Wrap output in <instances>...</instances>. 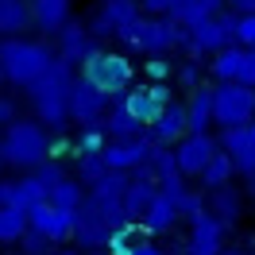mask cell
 Listing matches in <instances>:
<instances>
[{"label": "cell", "mask_w": 255, "mask_h": 255, "mask_svg": "<svg viewBox=\"0 0 255 255\" xmlns=\"http://www.w3.org/2000/svg\"><path fill=\"white\" fill-rule=\"evenodd\" d=\"M186 116H190V131H209V124H213V85L190 89Z\"/></svg>", "instance_id": "obj_27"}, {"label": "cell", "mask_w": 255, "mask_h": 255, "mask_svg": "<svg viewBox=\"0 0 255 255\" xmlns=\"http://www.w3.org/2000/svg\"><path fill=\"white\" fill-rule=\"evenodd\" d=\"M31 23V0H0V35L16 39V31H27Z\"/></svg>", "instance_id": "obj_26"}, {"label": "cell", "mask_w": 255, "mask_h": 255, "mask_svg": "<svg viewBox=\"0 0 255 255\" xmlns=\"http://www.w3.org/2000/svg\"><path fill=\"white\" fill-rule=\"evenodd\" d=\"M248 193L255 197V174H248Z\"/></svg>", "instance_id": "obj_47"}, {"label": "cell", "mask_w": 255, "mask_h": 255, "mask_svg": "<svg viewBox=\"0 0 255 255\" xmlns=\"http://www.w3.org/2000/svg\"><path fill=\"white\" fill-rule=\"evenodd\" d=\"M105 147H109L105 143V128H85L78 135V143H74V151H78V155H101Z\"/></svg>", "instance_id": "obj_35"}, {"label": "cell", "mask_w": 255, "mask_h": 255, "mask_svg": "<svg viewBox=\"0 0 255 255\" xmlns=\"http://www.w3.org/2000/svg\"><path fill=\"white\" fill-rule=\"evenodd\" d=\"M128 182H131V174H124V170H109V174L101 178L97 186H89V193H97L101 201H116V205H124Z\"/></svg>", "instance_id": "obj_32"}, {"label": "cell", "mask_w": 255, "mask_h": 255, "mask_svg": "<svg viewBox=\"0 0 255 255\" xmlns=\"http://www.w3.org/2000/svg\"><path fill=\"white\" fill-rule=\"evenodd\" d=\"M232 178H236V162H232V155L221 147V151L209 159V166L201 170V186H205V190H217V186H228Z\"/></svg>", "instance_id": "obj_29"}, {"label": "cell", "mask_w": 255, "mask_h": 255, "mask_svg": "<svg viewBox=\"0 0 255 255\" xmlns=\"http://www.w3.org/2000/svg\"><path fill=\"white\" fill-rule=\"evenodd\" d=\"M135 255H166V252H162V248H155V244H147V240H143V244L135 248Z\"/></svg>", "instance_id": "obj_46"}, {"label": "cell", "mask_w": 255, "mask_h": 255, "mask_svg": "<svg viewBox=\"0 0 255 255\" xmlns=\"http://www.w3.org/2000/svg\"><path fill=\"white\" fill-rule=\"evenodd\" d=\"M101 128H105L109 139H143V135H147V128L124 109V101L109 105V116H105V124H101Z\"/></svg>", "instance_id": "obj_23"}, {"label": "cell", "mask_w": 255, "mask_h": 255, "mask_svg": "<svg viewBox=\"0 0 255 255\" xmlns=\"http://www.w3.org/2000/svg\"><path fill=\"white\" fill-rule=\"evenodd\" d=\"M74 81H78L74 78V66L66 62V58H54L47 74L35 81V85H27L31 109L43 124L62 128L66 120H70V89H74Z\"/></svg>", "instance_id": "obj_1"}, {"label": "cell", "mask_w": 255, "mask_h": 255, "mask_svg": "<svg viewBox=\"0 0 255 255\" xmlns=\"http://www.w3.org/2000/svg\"><path fill=\"white\" fill-rule=\"evenodd\" d=\"M205 209L224 224V228H232L240 224V209H244V193L228 182V186H217V190H205Z\"/></svg>", "instance_id": "obj_20"}, {"label": "cell", "mask_w": 255, "mask_h": 255, "mask_svg": "<svg viewBox=\"0 0 255 255\" xmlns=\"http://www.w3.org/2000/svg\"><path fill=\"white\" fill-rule=\"evenodd\" d=\"M105 174H109V166H105L101 155H78V182L81 186H97Z\"/></svg>", "instance_id": "obj_34"}, {"label": "cell", "mask_w": 255, "mask_h": 255, "mask_svg": "<svg viewBox=\"0 0 255 255\" xmlns=\"http://www.w3.org/2000/svg\"><path fill=\"white\" fill-rule=\"evenodd\" d=\"M159 190L178 205V201H182V193L190 190V186H186V174H170V178H162V182H159Z\"/></svg>", "instance_id": "obj_40"}, {"label": "cell", "mask_w": 255, "mask_h": 255, "mask_svg": "<svg viewBox=\"0 0 255 255\" xmlns=\"http://www.w3.org/2000/svg\"><path fill=\"white\" fill-rule=\"evenodd\" d=\"M147 135H151L155 143H162V147H178L186 135H190V116H186V105L170 101V105L162 109V116L147 128Z\"/></svg>", "instance_id": "obj_18"}, {"label": "cell", "mask_w": 255, "mask_h": 255, "mask_svg": "<svg viewBox=\"0 0 255 255\" xmlns=\"http://www.w3.org/2000/svg\"><path fill=\"white\" fill-rule=\"evenodd\" d=\"M120 224H128L124 205L101 201L97 193H85V201H81L78 213H74V240H78L81 248H105L109 236Z\"/></svg>", "instance_id": "obj_3"}, {"label": "cell", "mask_w": 255, "mask_h": 255, "mask_svg": "<svg viewBox=\"0 0 255 255\" xmlns=\"http://www.w3.org/2000/svg\"><path fill=\"white\" fill-rule=\"evenodd\" d=\"M27 228H31V221H27V213H23V209L0 205V244H19Z\"/></svg>", "instance_id": "obj_30"}, {"label": "cell", "mask_w": 255, "mask_h": 255, "mask_svg": "<svg viewBox=\"0 0 255 255\" xmlns=\"http://www.w3.org/2000/svg\"><path fill=\"white\" fill-rule=\"evenodd\" d=\"M224 228L213 213H201L190 221V240H186V255H221L224 252Z\"/></svg>", "instance_id": "obj_15"}, {"label": "cell", "mask_w": 255, "mask_h": 255, "mask_svg": "<svg viewBox=\"0 0 255 255\" xmlns=\"http://www.w3.org/2000/svg\"><path fill=\"white\" fill-rule=\"evenodd\" d=\"M116 39L124 47L143 50V54L155 58V54H166V50H174V47H190V27L174 23L170 16H139V19H131V23H124L116 31Z\"/></svg>", "instance_id": "obj_2"}, {"label": "cell", "mask_w": 255, "mask_h": 255, "mask_svg": "<svg viewBox=\"0 0 255 255\" xmlns=\"http://www.w3.org/2000/svg\"><path fill=\"white\" fill-rule=\"evenodd\" d=\"M0 159L19 170H39L50 159V139L35 120H16L8 124L4 139H0Z\"/></svg>", "instance_id": "obj_5"}, {"label": "cell", "mask_w": 255, "mask_h": 255, "mask_svg": "<svg viewBox=\"0 0 255 255\" xmlns=\"http://www.w3.org/2000/svg\"><path fill=\"white\" fill-rule=\"evenodd\" d=\"M228 8V0H170V19L182 27H197L201 19Z\"/></svg>", "instance_id": "obj_21"}, {"label": "cell", "mask_w": 255, "mask_h": 255, "mask_svg": "<svg viewBox=\"0 0 255 255\" xmlns=\"http://www.w3.org/2000/svg\"><path fill=\"white\" fill-rule=\"evenodd\" d=\"M35 178H39V182H43V190L50 193L54 186H58V182H66L70 174L62 170V162H58V159H47L43 166H39V170H35Z\"/></svg>", "instance_id": "obj_36"}, {"label": "cell", "mask_w": 255, "mask_h": 255, "mask_svg": "<svg viewBox=\"0 0 255 255\" xmlns=\"http://www.w3.org/2000/svg\"><path fill=\"white\" fill-rule=\"evenodd\" d=\"M97 54V35L89 31V23L70 19L62 31H58V58H66L70 66H81L85 58Z\"/></svg>", "instance_id": "obj_17"}, {"label": "cell", "mask_w": 255, "mask_h": 255, "mask_svg": "<svg viewBox=\"0 0 255 255\" xmlns=\"http://www.w3.org/2000/svg\"><path fill=\"white\" fill-rule=\"evenodd\" d=\"M105 116H109V97L97 85H89L85 78H78L70 89V120L81 128H101Z\"/></svg>", "instance_id": "obj_10"}, {"label": "cell", "mask_w": 255, "mask_h": 255, "mask_svg": "<svg viewBox=\"0 0 255 255\" xmlns=\"http://www.w3.org/2000/svg\"><path fill=\"white\" fill-rule=\"evenodd\" d=\"M178 85H186V89H197L201 85V62H182L178 66Z\"/></svg>", "instance_id": "obj_39"}, {"label": "cell", "mask_w": 255, "mask_h": 255, "mask_svg": "<svg viewBox=\"0 0 255 255\" xmlns=\"http://www.w3.org/2000/svg\"><path fill=\"white\" fill-rule=\"evenodd\" d=\"M58 255H78V252H70V248H62V252H58Z\"/></svg>", "instance_id": "obj_49"}, {"label": "cell", "mask_w": 255, "mask_h": 255, "mask_svg": "<svg viewBox=\"0 0 255 255\" xmlns=\"http://www.w3.org/2000/svg\"><path fill=\"white\" fill-rule=\"evenodd\" d=\"M19 244H23V255H50V248H54V244H50L43 232H35V228H27Z\"/></svg>", "instance_id": "obj_37"}, {"label": "cell", "mask_w": 255, "mask_h": 255, "mask_svg": "<svg viewBox=\"0 0 255 255\" xmlns=\"http://www.w3.org/2000/svg\"><path fill=\"white\" fill-rule=\"evenodd\" d=\"M39 201H47V190L39 178H16V182H0V205H16L23 213H31Z\"/></svg>", "instance_id": "obj_19"}, {"label": "cell", "mask_w": 255, "mask_h": 255, "mask_svg": "<svg viewBox=\"0 0 255 255\" xmlns=\"http://www.w3.org/2000/svg\"><path fill=\"white\" fill-rule=\"evenodd\" d=\"M120 101H124V109L131 112L143 128H151L174 97H170V85H166V81H151V85H131Z\"/></svg>", "instance_id": "obj_9"}, {"label": "cell", "mask_w": 255, "mask_h": 255, "mask_svg": "<svg viewBox=\"0 0 255 255\" xmlns=\"http://www.w3.org/2000/svg\"><path fill=\"white\" fill-rule=\"evenodd\" d=\"M255 120V89L236 85V81H217L213 85V124L224 128H240Z\"/></svg>", "instance_id": "obj_7"}, {"label": "cell", "mask_w": 255, "mask_h": 255, "mask_svg": "<svg viewBox=\"0 0 255 255\" xmlns=\"http://www.w3.org/2000/svg\"><path fill=\"white\" fill-rule=\"evenodd\" d=\"M147 166H151L155 182H162V178H170V174H182V170H178V155H174V147H162V143H155V151H151Z\"/></svg>", "instance_id": "obj_33"}, {"label": "cell", "mask_w": 255, "mask_h": 255, "mask_svg": "<svg viewBox=\"0 0 255 255\" xmlns=\"http://www.w3.org/2000/svg\"><path fill=\"white\" fill-rule=\"evenodd\" d=\"M170 74H174V70H170V62H166V54H155V58L147 62V78L151 81H170Z\"/></svg>", "instance_id": "obj_41"}, {"label": "cell", "mask_w": 255, "mask_h": 255, "mask_svg": "<svg viewBox=\"0 0 255 255\" xmlns=\"http://www.w3.org/2000/svg\"><path fill=\"white\" fill-rule=\"evenodd\" d=\"M174 221H178V205L159 190V197L151 201V209H147V217L139 224H143L147 236H162V232H170V228H174Z\"/></svg>", "instance_id": "obj_25"}, {"label": "cell", "mask_w": 255, "mask_h": 255, "mask_svg": "<svg viewBox=\"0 0 255 255\" xmlns=\"http://www.w3.org/2000/svg\"><path fill=\"white\" fill-rule=\"evenodd\" d=\"M236 43H240V47H252V50H255V12H252V16H240Z\"/></svg>", "instance_id": "obj_42"}, {"label": "cell", "mask_w": 255, "mask_h": 255, "mask_svg": "<svg viewBox=\"0 0 255 255\" xmlns=\"http://www.w3.org/2000/svg\"><path fill=\"white\" fill-rule=\"evenodd\" d=\"M221 147L232 155L236 162V174H255V120L240 128H224L221 131Z\"/></svg>", "instance_id": "obj_16"}, {"label": "cell", "mask_w": 255, "mask_h": 255, "mask_svg": "<svg viewBox=\"0 0 255 255\" xmlns=\"http://www.w3.org/2000/svg\"><path fill=\"white\" fill-rule=\"evenodd\" d=\"M205 213V193H193V190H186L182 193V201H178V217H201Z\"/></svg>", "instance_id": "obj_38"}, {"label": "cell", "mask_w": 255, "mask_h": 255, "mask_svg": "<svg viewBox=\"0 0 255 255\" xmlns=\"http://www.w3.org/2000/svg\"><path fill=\"white\" fill-rule=\"evenodd\" d=\"M139 16H143L139 0H101L97 16L89 19V31H93L97 39H112L124 23H131V19H139Z\"/></svg>", "instance_id": "obj_12"}, {"label": "cell", "mask_w": 255, "mask_h": 255, "mask_svg": "<svg viewBox=\"0 0 255 255\" xmlns=\"http://www.w3.org/2000/svg\"><path fill=\"white\" fill-rule=\"evenodd\" d=\"M143 16H170V0H139Z\"/></svg>", "instance_id": "obj_43"}, {"label": "cell", "mask_w": 255, "mask_h": 255, "mask_svg": "<svg viewBox=\"0 0 255 255\" xmlns=\"http://www.w3.org/2000/svg\"><path fill=\"white\" fill-rule=\"evenodd\" d=\"M151 151H155V139H151V135H143V139H112V143L101 151V159H105L109 170L131 174L135 166H143V162L151 159Z\"/></svg>", "instance_id": "obj_13"}, {"label": "cell", "mask_w": 255, "mask_h": 255, "mask_svg": "<svg viewBox=\"0 0 255 255\" xmlns=\"http://www.w3.org/2000/svg\"><path fill=\"white\" fill-rule=\"evenodd\" d=\"M27 221H31V228H35V232H43L50 244H66V240H74V213L58 209L54 201H39V205L27 213Z\"/></svg>", "instance_id": "obj_14"}, {"label": "cell", "mask_w": 255, "mask_h": 255, "mask_svg": "<svg viewBox=\"0 0 255 255\" xmlns=\"http://www.w3.org/2000/svg\"><path fill=\"white\" fill-rule=\"evenodd\" d=\"M81 78L89 81V85H97L109 101H120V97L131 89V81H135V66H131L128 54L97 50L93 58H85V62H81Z\"/></svg>", "instance_id": "obj_6"}, {"label": "cell", "mask_w": 255, "mask_h": 255, "mask_svg": "<svg viewBox=\"0 0 255 255\" xmlns=\"http://www.w3.org/2000/svg\"><path fill=\"white\" fill-rule=\"evenodd\" d=\"M0 166H4V159H0Z\"/></svg>", "instance_id": "obj_51"}, {"label": "cell", "mask_w": 255, "mask_h": 255, "mask_svg": "<svg viewBox=\"0 0 255 255\" xmlns=\"http://www.w3.org/2000/svg\"><path fill=\"white\" fill-rule=\"evenodd\" d=\"M66 151H70L66 139H50V159H58V155H66Z\"/></svg>", "instance_id": "obj_45"}, {"label": "cell", "mask_w": 255, "mask_h": 255, "mask_svg": "<svg viewBox=\"0 0 255 255\" xmlns=\"http://www.w3.org/2000/svg\"><path fill=\"white\" fill-rule=\"evenodd\" d=\"M0 124H16V105L12 101H0Z\"/></svg>", "instance_id": "obj_44"}, {"label": "cell", "mask_w": 255, "mask_h": 255, "mask_svg": "<svg viewBox=\"0 0 255 255\" xmlns=\"http://www.w3.org/2000/svg\"><path fill=\"white\" fill-rule=\"evenodd\" d=\"M155 197H159V182H155V178H131L128 190H124V213H128V221H143Z\"/></svg>", "instance_id": "obj_22"}, {"label": "cell", "mask_w": 255, "mask_h": 255, "mask_svg": "<svg viewBox=\"0 0 255 255\" xmlns=\"http://www.w3.org/2000/svg\"><path fill=\"white\" fill-rule=\"evenodd\" d=\"M236 31H240V16L236 12H217V16L201 19L197 27H190V54H217L224 47H236Z\"/></svg>", "instance_id": "obj_8"}, {"label": "cell", "mask_w": 255, "mask_h": 255, "mask_svg": "<svg viewBox=\"0 0 255 255\" xmlns=\"http://www.w3.org/2000/svg\"><path fill=\"white\" fill-rule=\"evenodd\" d=\"M35 27L47 35H58L70 23V0H31Z\"/></svg>", "instance_id": "obj_24"}, {"label": "cell", "mask_w": 255, "mask_h": 255, "mask_svg": "<svg viewBox=\"0 0 255 255\" xmlns=\"http://www.w3.org/2000/svg\"><path fill=\"white\" fill-rule=\"evenodd\" d=\"M221 255H244V252H221Z\"/></svg>", "instance_id": "obj_50"}, {"label": "cell", "mask_w": 255, "mask_h": 255, "mask_svg": "<svg viewBox=\"0 0 255 255\" xmlns=\"http://www.w3.org/2000/svg\"><path fill=\"white\" fill-rule=\"evenodd\" d=\"M143 224L139 221H128V224H120L116 232L109 236V244H105V252L109 255H135V248L143 244Z\"/></svg>", "instance_id": "obj_28"}, {"label": "cell", "mask_w": 255, "mask_h": 255, "mask_svg": "<svg viewBox=\"0 0 255 255\" xmlns=\"http://www.w3.org/2000/svg\"><path fill=\"white\" fill-rule=\"evenodd\" d=\"M58 54L43 43H31V39H4L0 43V74L12 81V85H35L50 70Z\"/></svg>", "instance_id": "obj_4"}, {"label": "cell", "mask_w": 255, "mask_h": 255, "mask_svg": "<svg viewBox=\"0 0 255 255\" xmlns=\"http://www.w3.org/2000/svg\"><path fill=\"white\" fill-rule=\"evenodd\" d=\"M89 255H109V252H105V248H93V252H89Z\"/></svg>", "instance_id": "obj_48"}, {"label": "cell", "mask_w": 255, "mask_h": 255, "mask_svg": "<svg viewBox=\"0 0 255 255\" xmlns=\"http://www.w3.org/2000/svg\"><path fill=\"white\" fill-rule=\"evenodd\" d=\"M221 151V143L209 135V131H190L182 143L174 147V155H178V170L186 178H201V170L209 166V159Z\"/></svg>", "instance_id": "obj_11"}, {"label": "cell", "mask_w": 255, "mask_h": 255, "mask_svg": "<svg viewBox=\"0 0 255 255\" xmlns=\"http://www.w3.org/2000/svg\"><path fill=\"white\" fill-rule=\"evenodd\" d=\"M47 201H54V205L66 209V213H78V205L85 201V186H81L78 178H66V182H58V186L47 193Z\"/></svg>", "instance_id": "obj_31"}]
</instances>
